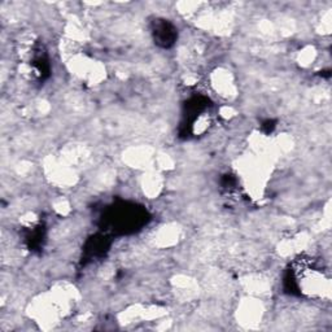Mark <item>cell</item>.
<instances>
[{"mask_svg":"<svg viewBox=\"0 0 332 332\" xmlns=\"http://www.w3.org/2000/svg\"><path fill=\"white\" fill-rule=\"evenodd\" d=\"M261 317V309L258 305H254V304H249V305H246L243 308L242 312V318L243 321L242 323L244 324H254L257 323V319Z\"/></svg>","mask_w":332,"mask_h":332,"instance_id":"obj_1","label":"cell"}]
</instances>
